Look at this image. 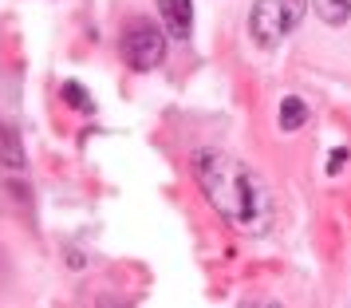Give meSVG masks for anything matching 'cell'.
Returning a JSON list of instances; mask_svg holds the SVG:
<instances>
[{"label":"cell","mask_w":351,"mask_h":308,"mask_svg":"<svg viewBox=\"0 0 351 308\" xmlns=\"http://www.w3.org/2000/svg\"><path fill=\"white\" fill-rule=\"evenodd\" d=\"M193 178L202 186L206 202L213 206V213L221 217L225 226H233L245 237H265L272 226V194L269 186L261 182L249 163H241L225 150L202 146L193 150Z\"/></svg>","instance_id":"obj_1"},{"label":"cell","mask_w":351,"mask_h":308,"mask_svg":"<svg viewBox=\"0 0 351 308\" xmlns=\"http://www.w3.org/2000/svg\"><path fill=\"white\" fill-rule=\"evenodd\" d=\"M308 0H253L249 4V40L256 48H276L300 28Z\"/></svg>","instance_id":"obj_2"},{"label":"cell","mask_w":351,"mask_h":308,"mask_svg":"<svg viewBox=\"0 0 351 308\" xmlns=\"http://www.w3.org/2000/svg\"><path fill=\"white\" fill-rule=\"evenodd\" d=\"M166 40H170L166 28H158L154 20L134 16L127 28H123V60H127L134 71H154V67L166 60Z\"/></svg>","instance_id":"obj_3"},{"label":"cell","mask_w":351,"mask_h":308,"mask_svg":"<svg viewBox=\"0 0 351 308\" xmlns=\"http://www.w3.org/2000/svg\"><path fill=\"white\" fill-rule=\"evenodd\" d=\"M162 12V28L170 40H190L193 36V0H154Z\"/></svg>","instance_id":"obj_4"},{"label":"cell","mask_w":351,"mask_h":308,"mask_svg":"<svg viewBox=\"0 0 351 308\" xmlns=\"http://www.w3.org/2000/svg\"><path fill=\"white\" fill-rule=\"evenodd\" d=\"M276 123H280V130H300L304 123H308V103H304L300 95H285L280 99V115H276Z\"/></svg>","instance_id":"obj_5"},{"label":"cell","mask_w":351,"mask_h":308,"mask_svg":"<svg viewBox=\"0 0 351 308\" xmlns=\"http://www.w3.org/2000/svg\"><path fill=\"white\" fill-rule=\"evenodd\" d=\"M312 8L328 28H343L351 20V0H312Z\"/></svg>","instance_id":"obj_6"},{"label":"cell","mask_w":351,"mask_h":308,"mask_svg":"<svg viewBox=\"0 0 351 308\" xmlns=\"http://www.w3.org/2000/svg\"><path fill=\"white\" fill-rule=\"evenodd\" d=\"M64 99H67V107H75V111H91V95H87L83 83H75V80L64 83Z\"/></svg>","instance_id":"obj_7"},{"label":"cell","mask_w":351,"mask_h":308,"mask_svg":"<svg viewBox=\"0 0 351 308\" xmlns=\"http://www.w3.org/2000/svg\"><path fill=\"white\" fill-rule=\"evenodd\" d=\"M343 158H348V150L339 146V150H335V154H332V166H328V170H332V174H335V170H339V163H343Z\"/></svg>","instance_id":"obj_8"}]
</instances>
